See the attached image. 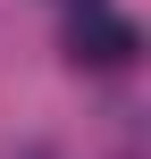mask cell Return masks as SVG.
<instances>
[{
	"label": "cell",
	"mask_w": 151,
	"mask_h": 159,
	"mask_svg": "<svg viewBox=\"0 0 151 159\" xmlns=\"http://www.w3.org/2000/svg\"><path fill=\"white\" fill-rule=\"evenodd\" d=\"M134 50H143V34H134L126 17H109V8H84V17L67 25V59H76V67H92V75L134 67Z\"/></svg>",
	"instance_id": "obj_1"
},
{
	"label": "cell",
	"mask_w": 151,
	"mask_h": 159,
	"mask_svg": "<svg viewBox=\"0 0 151 159\" xmlns=\"http://www.w3.org/2000/svg\"><path fill=\"white\" fill-rule=\"evenodd\" d=\"M84 8H92V0H84Z\"/></svg>",
	"instance_id": "obj_2"
}]
</instances>
